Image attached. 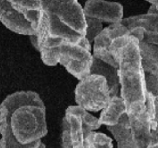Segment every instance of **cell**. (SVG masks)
I'll return each instance as SVG.
<instances>
[{
  "label": "cell",
  "instance_id": "1",
  "mask_svg": "<svg viewBox=\"0 0 158 148\" xmlns=\"http://www.w3.org/2000/svg\"><path fill=\"white\" fill-rule=\"evenodd\" d=\"M0 148H38L47 134L46 106L32 91L16 92L0 104Z\"/></svg>",
  "mask_w": 158,
  "mask_h": 148
},
{
  "label": "cell",
  "instance_id": "2",
  "mask_svg": "<svg viewBox=\"0 0 158 148\" xmlns=\"http://www.w3.org/2000/svg\"><path fill=\"white\" fill-rule=\"evenodd\" d=\"M109 51L118 65L120 96L126 112L145 106L146 87L137 38L130 35L117 37L113 39Z\"/></svg>",
  "mask_w": 158,
  "mask_h": 148
},
{
  "label": "cell",
  "instance_id": "3",
  "mask_svg": "<svg viewBox=\"0 0 158 148\" xmlns=\"http://www.w3.org/2000/svg\"><path fill=\"white\" fill-rule=\"evenodd\" d=\"M52 36L76 43L86 35V18L78 0H40Z\"/></svg>",
  "mask_w": 158,
  "mask_h": 148
},
{
  "label": "cell",
  "instance_id": "4",
  "mask_svg": "<svg viewBox=\"0 0 158 148\" xmlns=\"http://www.w3.org/2000/svg\"><path fill=\"white\" fill-rule=\"evenodd\" d=\"M40 13V0H0V21L18 34H35Z\"/></svg>",
  "mask_w": 158,
  "mask_h": 148
},
{
  "label": "cell",
  "instance_id": "5",
  "mask_svg": "<svg viewBox=\"0 0 158 148\" xmlns=\"http://www.w3.org/2000/svg\"><path fill=\"white\" fill-rule=\"evenodd\" d=\"M96 117L79 106H70L62 121L61 148H84L88 133L101 127Z\"/></svg>",
  "mask_w": 158,
  "mask_h": 148
},
{
  "label": "cell",
  "instance_id": "6",
  "mask_svg": "<svg viewBox=\"0 0 158 148\" xmlns=\"http://www.w3.org/2000/svg\"><path fill=\"white\" fill-rule=\"evenodd\" d=\"M92 45L84 37L73 43L61 38L57 47L58 64L71 75L81 80L90 74L92 64Z\"/></svg>",
  "mask_w": 158,
  "mask_h": 148
},
{
  "label": "cell",
  "instance_id": "7",
  "mask_svg": "<svg viewBox=\"0 0 158 148\" xmlns=\"http://www.w3.org/2000/svg\"><path fill=\"white\" fill-rule=\"evenodd\" d=\"M110 98L106 78L102 75L89 74L80 80L75 88L77 106L87 112H99L107 106Z\"/></svg>",
  "mask_w": 158,
  "mask_h": 148
},
{
  "label": "cell",
  "instance_id": "8",
  "mask_svg": "<svg viewBox=\"0 0 158 148\" xmlns=\"http://www.w3.org/2000/svg\"><path fill=\"white\" fill-rule=\"evenodd\" d=\"M132 139L135 148H147L152 143L158 141V131H152L146 107L135 108L126 112Z\"/></svg>",
  "mask_w": 158,
  "mask_h": 148
},
{
  "label": "cell",
  "instance_id": "9",
  "mask_svg": "<svg viewBox=\"0 0 158 148\" xmlns=\"http://www.w3.org/2000/svg\"><path fill=\"white\" fill-rule=\"evenodd\" d=\"M123 35H129V30L120 22L110 24L109 26L103 28L94 39L92 56L118 68L117 63L109 51V46L114 38Z\"/></svg>",
  "mask_w": 158,
  "mask_h": 148
},
{
  "label": "cell",
  "instance_id": "10",
  "mask_svg": "<svg viewBox=\"0 0 158 148\" xmlns=\"http://www.w3.org/2000/svg\"><path fill=\"white\" fill-rule=\"evenodd\" d=\"M82 8L85 17L96 18L102 23L114 24L123 18V6L118 2L87 0Z\"/></svg>",
  "mask_w": 158,
  "mask_h": 148
},
{
  "label": "cell",
  "instance_id": "11",
  "mask_svg": "<svg viewBox=\"0 0 158 148\" xmlns=\"http://www.w3.org/2000/svg\"><path fill=\"white\" fill-rule=\"evenodd\" d=\"M120 23L128 30L134 27H142L145 30L143 41L158 45V13L147 12L146 14L131 16L123 18Z\"/></svg>",
  "mask_w": 158,
  "mask_h": 148
},
{
  "label": "cell",
  "instance_id": "12",
  "mask_svg": "<svg viewBox=\"0 0 158 148\" xmlns=\"http://www.w3.org/2000/svg\"><path fill=\"white\" fill-rule=\"evenodd\" d=\"M90 74L102 75L106 78L107 86L109 88L110 97L120 95V82L118 76V68L114 67L111 65L102 61L95 57H93Z\"/></svg>",
  "mask_w": 158,
  "mask_h": 148
},
{
  "label": "cell",
  "instance_id": "13",
  "mask_svg": "<svg viewBox=\"0 0 158 148\" xmlns=\"http://www.w3.org/2000/svg\"><path fill=\"white\" fill-rule=\"evenodd\" d=\"M126 112V106L123 98L120 95L110 97L107 106L103 108L101 112L99 122L101 125L114 126L116 125L123 113Z\"/></svg>",
  "mask_w": 158,
  "mask_h": 148
},
{
  "label": "cell",
  "instance_id": "14",
  "mask_svg": "<svg viewBox=\"0 0 158 148\" xmlns=\"http://www.w3.org/2000/svg\"><path fill=\"white\" fill-rule=\"evenodd\" d=\"M141 63L144 74L158 76V47L157 45L144 41L138 42Z\"/></svg>",
  "mask_w": 158,
  "mask_h": 148
},
{
  "label": "cell",
  "instance_id": "15",
  "mask_svg": "<svg viewBox=\"0 0 158 148\" xmlns=\"http://www.w3.org/2000/svg\"><path fill=\"white\" fill-rule=\"evenodd\" d=\"M113 139L102 133L91 131L84 140V148H113Z\"/></svg>",
  "mask_w": 158,
  "mask_h": 148
},
{
  "label": "cell",
  "instance_id": "16",
  "mask_svg": "<svg viewBox=\"0 0 158 148\" xmlns=\"http://www.w3.org/2000/svg\"><path fill=\"white\" fill-rule=\"evenodd\" d=\"M145 107L148 112L150 127L152 131H157L158 125V96H155L150 92H146Z\"/></svg>",
  "mask_w": 158,
  "mask_h": 148
},
{
  "label": "cell",
  "instance_id": "17",
  "mask_svg": "<svg viewBox=\"0 0 158 148\" xmlns=\"http://www.w3.org/2000/svg\"><path fill=\"white\" fill-rule=\"evenodd\" d=\"M85 18H86V24H87L85 38L92 45L94 38L102 31L104 27L102 22L96 18H90V17H85Z\"/></svg>",
  "mask_w": 158,
  "mask_h": 148
},
{
  "label": "cell",
  "instance_id": "18",
  "mask_svg": "<svg viewBox=\"0 0 158 148\" xmlns=\"http://www.w3.org/2000/svg\"><path fill=\"white\" fill-rule=\"evenodd\" d=\"M147 148H158V141L152 142Z\"/></svg>",
  "mask_w": 158,
  "mask_h": 148
},
{
  "label": "cell",
  "instance_id": "19",
  "mask_svg": "<svg viewBox=\"0 0 158 148\" xmlns=\"http://www.w3.org/2000/svg\"><path fill=\"white\" fill-rule=\"evenodd\" d=\"M146 1H148V3H150L151 5H157L158 6V0H146Z\"/></svg>",
  "mask_w": 158,
  "mask_h": 148
},
{
  "label": "cell",
  "instance_id": "20",
  "mask_svg": "<svg viewBox=\"0 0 158 148\" xmlns=\"http://www.w3.org/2000/svg\"><path fill=\"white\" fill-rule=\"evenodd\" d=\"M38 148H46V146H45L44 144L41 142V143L40 144V146H38Z\"/></svg>",
  "mask_w": 158,
  "mask_h": 148
}]
</instances>
